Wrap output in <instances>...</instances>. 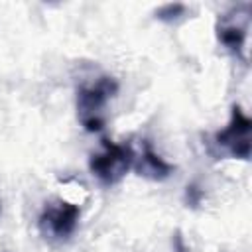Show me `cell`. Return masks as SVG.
Returning a JSON list of instances; mask_svg holds the SVG:
<instances>
[{
  "instance_id": "obj_3",
  "label": "cell",
  "mask_w": 252,
  "mask_h": 252,
  "mask_svg": "<svg viewBox=\"0 0 252 252\" xmlns=\"http://www.w3.org/2000/svg\"><path fill=\"white\" fill-rule=\"evenodd\" d=\"M252 120L250 116L238 106H232L228 124L215 134V144L226 156L236 159H248L252 152Z\"/></svg>"
},
{
  "instance_id": "obj_4",
  "label": "cell",
  "mask_w": 252,
  "mask_h": 252,
  "mask_svg": "<svg viewBox=\"0 0 252 252\" xmlns=\"http://www.w3.org/2000/svg\"><path fill=\"white\" fill-rule=\"evenodd\" d=\"M79 217H81L79 205L57 199V201L45 203L37 224L45 238L49 236V238L65 240L75 232V228L79 224Z\"/></svg>"
},
{
  "instance_id": "obj_7",
  "label": "cell",
  "mask_w": 252,
  "mask_h": 252,
  "mask_svg": "<svg viewBox=\"0 0 252 252\" xmlns=\"http://www.w3.org/2000/svg\"><path fill=\"white\" fill-rule=\"evenodd\" d=\"M183 16H187V6L181 2H169V4H163L156 10V18L165 22V24H173V22L181 20Z\"/></svg>"
},
{
  "instance_id": "obj_5",
  "label": "cell",
  "mask_w": 252,
  "mask_h": 252,
  "mask_svg": "<svg viewBox=\"0 0 252 252\" xmlns=\"http://www.w3.org/2000/svg\"><path fill=\"white\" fill-rule=\"evenodd\" d=\"M250 4H236L228 8L217 20V37L219 41L236 57H242L248 28H250Z\"/></svg>"
},
{
  "instance_id": "obj_9",
  "label": "cell",
  "mask_w": 252,
  "mask_h": 252,
  "mask_svg": "<svg viewBox=\"0 0 252 252\" xmlns=\"http://www.w3.org/2000/svg\"><path fill=\"white\" fill-rule=\"evenodd\" d=\"M0 209H2V205H0Z\"/></svg>"
},
{
  "instance_id": "obj_8",
  "label": "cell",
  "mask_w": 252,
  "mask_h": 252,
  "mask_svg": "<svg viewBox=\"0 0 252 252\" xmlns=\"http://www.w3.org/2000/svg\"><path fill=\"white\" fill-rule=\"evenodd\" d=\"M199 197H201V191H197L195 185H187V203L197 205L199 203Z\"/></svg>"
},
{
  "instance_id": "obj_6",
  "label": "cell",
  "mask_w": 252,
  "mask_h": 252,
  "mask_svg": "<svg viewBox=\"0 0 252 252\" xmlns=\"http://www.w3.org/2000/svg\"><path fill=\"white\" fill-rule=\"evenodd\" d=\"M132 167L138 171V175H142L146 179H152V181H163L175 171V165L169 163L165 158H161L150 146V142H144L142 152L134 154V165Z\"/></svg>"
},
{
  "instance_id": "obj_2",
  "label": "cell",
  "mask_w": 252,
  "mask_h": 252,
  "mask_svg": "<svg viewBox=\"0 0 252 252\" xmlns=\"http://www.w3.org/2000/svg\"><path fill=\"white\" fill-rule=\"evenodd\" d=\"M134 148L130 144H116L102 140V150L89 159L91 173L106 187L120 183L134 165Z\"/></svg>"
},
{
  "instance_id": "obj_1",
  "label": "cell",
  "mask_w": 252,
  "mask_h": 252,
  "mask_svg": "<svg viewBox=\"0 0 252 252\" xmlns=\"http://www.w3.org/2000/svg\"><path fill=\"white\" fill-rule=\"evenodd\" d=\"M118 93V81L110 75H100L77 87V118L89 132H98L104 126V108Z\"/></svg>"
}]
</instances>
